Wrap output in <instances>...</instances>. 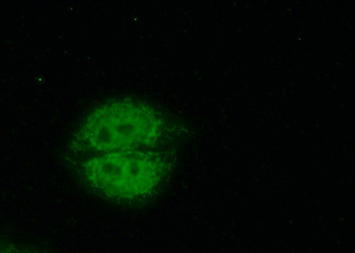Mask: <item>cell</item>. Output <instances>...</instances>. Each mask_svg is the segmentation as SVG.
Masks as SVG:
<instances>
[{
    "label": "cell",
    "mask_w": 355,
    "mask_h": 253,
    "mask_svg": "<svg viewBox=\"0 0 355 253\" xmlns=\"http://www.w3.org/2000/svg\"><path fill=\"white\" fill-rule=\"evenodd\" d=\"M154 114L131 103L107 104L94 112L82 130L85 144L100 153L136 150L157 137Z\"/></svg>",
    "instance_id": "cell-1"
},
{
    "label": "cell",
    "mask_w": 355,
    "mask_h": 253,
    "mask_svg": "<svg viewBox=\"0 0 355 253\" xmlns=\"http://www.w3.org/2000/svg\"><path fill=\"white\" fill-rule=\"evenodd\" d=\"M157 161L136 150L100 153L85 164L87 182L101 194L119 201H133L147 195L159 176Z\"/></svg>",
    "instance_id": "cell-2"
},
{
    "label": "cell",
    "mask_w": 355,
    "mask_h": 253,
    "mask_svg": "<svg viewBox=\"0 0 355 253\" xmlns=\"http://www.w3.org/2000/svg\"><path fill=\"white\" fill-rule=\"evenodd\" d=\"M0 253H33L27 250L18 249L15 247H0Z\"/></svg>",
    "instance_id": "cell-3"
}]
</instances>
